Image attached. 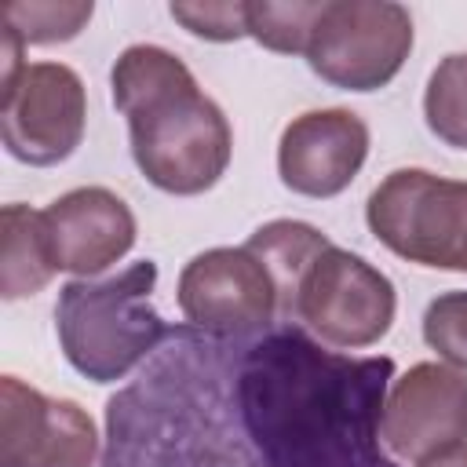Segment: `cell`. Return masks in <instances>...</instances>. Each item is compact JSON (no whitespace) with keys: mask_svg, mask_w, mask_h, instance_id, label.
Wrapping results in <instances>:
<instances>
[{"mask_svg":"<svg viewBox=\"0 0 467 467\" xmlns=\"http://www.w3.org/2000/svg\"><path fill=\"white\" fill-rule=\"evenodd\" d=\"M394 358L328 350L296 321L171 325L106 401L99 467H401L383 445Z\"/></svg>","mask_w":467,"mask_h":467,"instance_id":"1","label":"cell"},{"mask_svg":"<svg viewBox=\"0 0 467 467\" xmlns=\"http://www.w3.org/2000/svg\"><path fill=\"white\" fill-rule=\"evenodd\" d=\"M109 91L128 120L135 168L150 186L197 197L226 175L234 157L230 120L175 51L161 44L124 47L109 69Z\"/></svg>","mask_w":467,"mask_h":467,"instance_id":"2","label":"cell"},{"mask_svg":"<svg viewBox=\"0 0 467 467\" xmlns=\"http://www.w3.org/2000/svg\"><path fill=\"white\" fill-rule=\"evenodd\" d=\"M157 263L142 259L113 277H73L55 299L62 358L91 383L128 379L168 339L171 325L153 306Z\"/></svg>","mask_w":467,"mask_h":467,"instance_id":"3","label":"cell"},{"mask_svg":"<svg viewBox=\"0 0 467 467\" xmlns=\"http://www.w3.org/2000/svg\"><path fill=\"white\" fill-rule=\"evenodd\" d=\"M372 237L398 259L467 274V182L427 168L390 171L365 201Z\"/></svg>","mask_w":467,"mask_h":467,"instance_id":"4","label":"cell"},{"mask_svg":"<svg viewBox=\"0 0 467 467\" xmlns=\"http://www.w3.org/2000/svg\"><path fill=\"white\" fill-rule=\"evenodd\" d=\"M398 314L394 281L365 255L328 244L303 270L292 299V321L336 350L379 343Z\"/></svg>","mask_w":467,"mask_h":467,"instance_id":"5","label":"cell"},{"mask_svg":"<svg viewBox=\"0 0 467 467\" xmlns=\"http://www.w3.org/2000/svg\"><path fill=\"white\" fill-rule=\"evenodd\" d=\"M412 40V15L394 0H325L306 44V66L325 84L365 95L401 73Z\"/></svg>","mask_w":467,"mask_h":467,"instance_id":"6","label":"cell"},{"mask_svg":"<svg viewBox=\"0 0 467 467\" xmlns=\"http://www.w3.org/2000/svg\"><path fill=\"white\" fill-rule=\"evenodd\" d=\"M84 80L66 62H29L18 80L0 91L4 150L29 168H51L73 157L84 139Z\"/></svg>","mask_w":467,"mask_h":467,"instance_id":"7","label":"cell"},{"mask_svg":"<svg viewBox=\"0 0 467 467\" xmlns=\"http://www.w3.org/2000/svg\"><path fill=\"white\" fill-rule=\"evenodd\" d=\"M186 325L212 336H248L281 321V296L266 263L248 248L197 252L175 285Z\"/></svg>","mask_w":467,"mask_h":467,"instance_id":"8","label":"cell"},{"mask_svg":"<svg viewBox=\"0 0 467 467\" xmlns=\"http://www.w3.org/2000/svg\"><path fill=\"white\" fill-rule=\"evenodd\" d=\"M102 438L69 398H51L18 376L0 379V467H95Z\"/></svg>","mask_w":467,"mask_h":467,"instance_id":"9","label":"cell"},{"mask_svg":"<svg viewBox=\"0 0 467 467\" xmlns=\"http://www.w3.org/2000/svg\"><path fill=\"white\" fill-rule=\"evenodd\" d=\"M383 445L412 467L467 445V372L416 361L398 376L383 405Z\"/></svg>","mask_w":467,"mask_h":467,"instance_id":"10","label":"cell"},{"mask_svg":"<svg viewBox=\"0 0 467 467\" xmlns=\"http://www.w3.org/2000/svg\"><path fill=\"white\" fill-rule=\"evenodd\" d=\"M368 157V124L343 106L306 109L292 117L277 142L281 182L314 201L339 197Z\"/></svg>","mask_w":467,"mask_h":467,"instance_id":"11","label":"cell"},{"mask_svg":"<svg viewBox=\"0 0 467 467\" xmlns=\"http://www.w3.org/2000/svg\"><path fill=\"white\" fill-rule=\"evenodd\" d=\"M40 215L55 266L73 277H99L120 263L139 237L128 201L106 186H77Z\"/></svg>","mask_w":467,"mask_h":467,"instance_id":"12","label":"cell"},{"mask_svg":"<svg viewBox=\"0 0 467 467\" xmlns=\"http://www.w3.org/2000/svg\"><path fill=\"white\" fill-rule=\"evenodd\" d=\"M58 274L44 234V215L29 204H4L0 212V296L26 299L47 288Z\"/></svg>","mask_w":467,"mask_h":467,"instance_id":"13","label":"cell"},{"mask_svg":"<svg viewBox=\"0 0 467 467\" xmlns=\"http://www.w3.org/2000/svg\"><path fill=\"white\" fill-rule=\"evenodd\" d=\"M270 270L274 285H277V296H281V321H292V299H296V285L303 277V270L310 266V259L328 248L332 241L310 226V223H299V219H274L266 226H259L248 241H244Z\"/></svg>","mask_w":467,"mask_h":467,"instance_id":"14","label":"cell"},{"mask_svg":"<svg viewBox=\"0 0 467 467\" xmlns=\"http://www.w3.org/2000/svg\"><path fill=\"white\" fill-rule=\"evenodd\" d=\"M325 0H244L248 36L277 55H306Z\"/></svg>","mask_w":467,"mask_h":467,"instance_id":"15","label":"cell"},{"mask_svg":"<svg viewBox=\"0 0 467 467\" xmlns=\"http://www.w3.org/2000/svg\"><path fill=\"white\" fill-rule=\"evenodd\" d=\"M423 117L431 135L452 150H467V51L445 55L423 91Z\"/></svg>","mask_w":467,"mask_h":467,"instance_id":"16","label":"cell"},{"mask_svg":"<svg viewBox=\"0 0 467 467\" xmlns=\"http://www.w3.org/2000/svg\"><path fill=\"white\" fill-rule=\"evenodd\" d=\"M95 15L91 0H15L0 7V22H7L26 47L29 44H66L73 40Z\"/></svg>","mask_w":467,"mask_h":467,"instance_id":"17","label":"cell"},{"mask_svg":"<svg viewBox=\"0 0 467 467\" xmlns=\"http://www.w3.org/2000/svg\"><path fill=\"white\" fill-rule=\"evenodd\" d=\"M423 343L460 372H467V288L441 292L423 310Z\"/></svg>","mask_w":467,"mask_h":467,"instance_id":"18","label":"cell"},{"mask_svg":"<svg viewBox=\"0 0 467 467\" xmlns=\"http://www.w3.org/2000/svg\"><path fill=\"white\" fill-rule=\"evenodd\" d=\"M168 15L193 36L212 44H230L248 36L244 0H171Z\"/></svg>","mask_w":467,"mask_h":467,"instance_id":"19","label":"cell"},{"mask_svg":"<svg viewBox=\"0 0 467 467\" xmlns=\"http://www.w3.org/2000/svg\"><path fill=\"white\" fill-rule=\"evenodd\" d=\"M420 467H467V445H460L452 452H441V456H434V460H427Z\"/></svg>","mask_w":467,"mask_h":467,"instance_id":"20","label":"cell"}]
</instances>
